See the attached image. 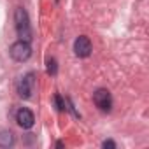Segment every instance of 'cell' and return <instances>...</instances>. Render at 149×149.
Wrapping results in <instances>:
<instances>
[{"label":"cell","instance_id":"obj_1","mask_svg":"<svg viewBox=\"0 0 149 149\" xmlns=\"http://www.w3.org/2000/svg\"><path fill=\"white\" fill-rule=\"evenodd\" d=\"M14 21H16V32L19 35L21 40H26L30 42L32 40V28H30V19H28V14L23 7H18L16 13H14Z\"/></svg>","mask_w":149,"mask_h":149},{"label":"cell","instance_id":"obj_2","mask_svg":"<svg viewBox=\"0 0 149 149\" xmlns=\"http://www.w3.org/2000/svg\"><path fill=\"white\" fill-rule=\"evenodd\" d=\"M11 56L13 60L16 61H26L30 56H32V47H30V42L26 40H18L11 46Z\"/></svg>","mask_w":149,"mask_h":149},{"label":"cell","instance_id":"obj_3","mask_svg":"<svg viewBox=\"0 0 149 149\" xmlns=\"http://www.w3.org/2000/svg\"><path fill=\"white\" fill-rule=\"evenodd\" d=\"M93 102L100 111H105V112H109L112 107V97H111L109 90H104V88H100L93 93Z\"/></svg>","mask_w":149,"mask_h":149},{"label":"cell","instance_id":"obj_4","mask_svg":"<svg viewBox=\"0 0 149 149\" xmlns=\"http://www.w3.org/2000/svg\"><path fill=\"white\" fill-rule=\"evenodd\" d=\"M33 86H35L33 74H26V76L19 81V84H18V93H19V97L25 98V100H28V98L32 97V93H33Z\"/></svg>","mask_w":149,"mask_h":149},{"label":"cell","instance_id":"obj_5","mask_svg":"<svg viewBox=\"0 0 149 149\" xmlns=\"http://www.w3.org/2000/svg\"><path fill=\"white\" fill-rule=\"evenodd\" d=\"M74 51H76V54L79 58H88L91 54V40L86 35L77 37L76 42H74Z\"/></svg>","mask_w":149,"mask_h":149},{"label":"cell","instance_id":"obj_6","mask_svg":"<svg viewBox=\"0 0 149 149\" xmlns=\"http://www.w3.org/2000/svg\"><path fill=\"white\" fill-rule=\"evenodd\" d=\"M16 121H18V125H19L21 128L30 130V128L33 126V123H35V118H33V112H32V111H28V109H19L18 114H16Z\"/></svg>","mask_w":149,"mask_h":149},{"label":"cell","instance_id":"obj_7","mask_svg":"<svg viewBox=\"0 0 149 149\" xmlns=\"http://www.w3.org/2000/svg\"><path fill=\"white\" fill-rule=\"evenodd\" d=\"M13 144H14V135H13V132H7V130L0 132V146L9 147V146H13Z\"/></svg>","mask_w":149,"mask_h":149},{"label":"cell","instance_id":"obj_8","mask_svg":"<svg viewBox=\"0 0 149 149\" xmlns=\"http://www.w3.org/2000/svg\"><path fill=\"white\" fill-rule=\"evenodd\" d=\"M56 72H58L56 60H54V58H47V74H49V76H54Z\"/></svg>","mask_w":149,"mask_h":149},{"label":"cell","instance_id":"obj_9","mask_svg":"<svg viewBox=\"0 0 149 149\" xmlns=\"http://www.w3.org/2000/svg\"><path fill=\"white\" fill-rule=\"evenodd\" d=\"M54 102H56L58 111H65V109H67V107H65V100H63L60 95H54Z\"/></svg>","mask_w":149,"mask_h":149},{"label":"cell","instance_id":"obj_10","mask_svg":"<svg viewBox=\"0 0 149 149\" xmlns=\"http://www.w3.org/2000/svg\"><path fill=\"white\" fill-rule=\"evenodd\" d=\"M104 147H111V149H114V147H116V144H114L112 140H105V142H104Z\"/></svg>","mask_w":149,"mask_h":149}]
</instances>
